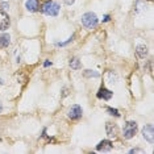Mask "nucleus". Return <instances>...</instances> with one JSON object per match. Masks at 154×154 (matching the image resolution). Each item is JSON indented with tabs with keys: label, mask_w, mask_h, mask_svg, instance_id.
<instances>
[{
	"label": "nucleus",
	"mask_w": 154,
	"mask_h": 154,
	"mask_svg": "<svg viewBox=\"0 0 154 154\" xmlns=\"http://www.w3.org/2000/svg\"><path fill=\"white\" fill-rule=\"evenodd\" d=\"M25 8L29 12H37L40 8V3H38V0H26Z\"/></svg>",
	"instance_id": "nucleus-9"
},
{
	"label": "nucleus",
	"mask_w": 154,
	"mask_h": 154,
	"mask_svg": "<svg viewBox=\"0 0 154 154\" xmlns=\"http://www.w3.org/2000/svg\"><path fill=\"white\" fill-rule=\"evenodd\" d=\"M107 112H109V115H112V116H116V117L120 116L119 111L117 109H113V108H107Z\"/></svg>",
	"instance_id": "nucleus-15"
},
{
	"label": "nucleus",
	"mask_w": 154,
	"mask_h": 154,
	"mask_svg": "<svg viewBox=\"0 0 154 154\" xmlns=\"http://www.w3.org/2000/svg\"><path fill=\"white\" fill-rule=\"evenodd\" d=\"M136 53L140 58H145L146 55H148V48L143 46V45H138L137 48H136Z\"/></svg>",
	"instance_id": "nucleus-12"
},
{
	"label": "nucleus",
	"mask_w": 154,
	"mask_h": 154,
	"mask_svg": "<svg viewBox=\"0 0 154 154\" xmlns=\"http://www.w3.org/2000/svg\"><path fill=\"white\" fill-rule=\"evenodd\" d=\"M50 65H51V62H49V61H46V62H45V63H44L45 67H48V66H50Z\"/></svg>",
	"instance_id": "nucleus-19"
},
{
	"label": "nucleus",
	"mask_w": 154,
	"mask_h": 154,
	"mask_svg": "<svg viewBox=\"0 0 154 154\" xmlns=\"http://www.w3.org/2000/svg\"><path fill=\"white\" fill-rule=\"evenodd\" d=\"M112 95H113L112 91L104 88V87H101L99 90V92H97V97H99V99H103V100H109L112 97Z\"/></svg>",
	"instance_id": "nucleus-10"
},
{
	"label": "nucleus",
	"mask_w": 154,
	"mask_h": 154,
	"mask_svg": "<svg viewBox=\"0 0 154 154\" xmlns=\"http://www.w3.org/2000/svg\"><path fill=\"white\" fill-rule=\"evenodd\" d=\"M137 129H138V125L136 121H128L124 127V138L127 140H131L132 137H134L136 133H137Z\"/></svg>",
	"instance_id": "nucleus-3"
},
{
	"label": "nucleus",
	"mask_w": 154,
	"mask_h": 154,
	"mask_svg": "<svg viewBox=\"0 0 154 154\" xmlns=\"http://www.w3.org/2000/svg\"><path fill=\"white\" fill-rule=\"evenodd\" d=\"M9 25H11V20H9V16L7 15L5 12L0 11V30L8 29Z\"/></svg>",
	"instance_id": "nucleus-7"
},
{
	"label": "nucleus",
	"mask_w": 154,
	"mask_h": 154,
	"mask_svg": "<svg viewBox=\"0 0 154 154\" xmlns=\"http://www.w3.org/2000/svg\"><path fill=\"white\" fill-rule=\"evenodd\" d=\"M41 11L48 16H57L59 13V4H57L55 2H48L42 5Z\"/></svg>",
	"instance_id": "nucleus-2"
},
{
	"label": "nucleus",
	"mask_w": 154,
	"mask_h": 154,
	"mask_svg": "<svg viewBox=\"0 0 154 154\" xmlns=\"http://www.w3.org/2000/svg\"><path fill=\"white\" fill-rule=\"evenodd\" d=\"M82 115H83L82 107L78 106V104H74V106H71V108L69 109L67 116H69V119H71V120H79V119L82 117Z\"/></svg>",
	"instance_id": "nucleus-4"
},
{
	"label": "nucleus",
	"mask_w": 154,
	"mask_h": 154,
	"mask_svg": "<svg viewBox=\"0 0 154 154\" xmlns=\"http://www.w3.org/2000/svg\"><path fill=\"white\" fill-rule=\"evenodd\" d=\"M142 136H143V138H145L149 143H153V141H154V128H153L152 124H148V125H145V127H143Z\"/></svg>",
	"instance_id": "nucleus-5"
},
{
	"label": "nucleus",
	"mask_w": 154,
	"mask_h": 154,
	"mask_svg": "<svg viewBox=\"0 0 154 154\" xmlns=\"http://www.w3.org/2000/svg\"><path fill=\"white\" fill-rule=\"evenodd\" d=\"M141 152H142L141 149H132V150H131V152H129V153H131V154H133V153H141Z\"/></svg>",
	"instance_id": "nucleus-18"
},
{
	"label": "nucleus",
	"mask_w": 154,
	"mask_h": 154,
	"mask_svg": "<svg viewBox=\"0 0 154 154\" xmlns=\"http://www.w3.org/2000/svg\"><path fill=\"white\" fill-rule=\"evenodd\" d=\"M80 21H82V25L85 28H87V29H92V28H95L97 25L99 20H97V16L94 12H87L82 16V20H80Z\"/></svg>",
	"instance_id": "nucleus-1"
},
{
	"label": "nucleus",
	"mask_w": 154,
	"mask_h": 154,
	"mask_svg": "<svg viewBox=\"0 0 154 154\" xmlns=\"http://www.w3.org/2000/svg\"><path fill=\"white\" fill-rule=\"evenodd\" d=\"M63 3L66 5H72L75 3V0H63Z\"/></svg>",
	"instance_id": "nucleus-17"
},
{
	"label": "nucleus",
	"mask_w": 154,
	"mask_h": 154,
	"mask_svg": "<svg viewBox=\"0 0 154 154\" xmlns=\"http://www.w3.org/2000/svg\"><path fill=\"white\" fill-rule=\"evenodd\" d=\"M72 38H74V36H71V37H70L67 41H65V42H59V44H58V46H65V45L70 44V42H71V41H72Z\"/></svg>",
	"instance_id": "nucleus-16"
},
{
	"label": "nucleus",
	"mask_w": 154,
	"mask_h": 154,
	"mask_svg": "<svg viewBox=\"0 0 154 154\" xmlns=\"http://www.w3.org/2000/svg\"><path fill=\"white\" fill-rule=\"evenodd\" d=\"M85 76H95V78H99V72H95V71L91 72V70H86Z\"/></svg>",
	"instance_id": "nucleus-14"
},
{
	"label": "nucleus",
	"mask_w": 154,
	"mask_h": 154,
	"mask_svg": "<svg viewBox=\"0 0 154 154\" xmlns=\"http://www.w3.org/2000/svg\"><path fill=\"white\" fill-rule=\"evenodd\" d=\"M2 108H3V107H2V103H0V112H2Z\"/></svg>",
	"instance_id": "nucleus-21"
},
{
	"label": "nucleus",
	"mask_w": 154,
	"mask_h": 154,
	"mask_svg": "<svg viewBox=\"0 0 154 154\" xmlns=\"http://www.w3.org/2000/svg\"><path fill=\"white\" fill-rule=\"evenodd\" d=\"M106 132H107V136L109 138H113V140L117 138L119 129H117L116 124H113V122H107L106 124Z\"/></svg>",
	"instance_id": "nucleus-6"
},
{
	"label": "nucleus",
	"mask_w": 154,
	"mask_h": 154,
	"mask_svg": "<svg viewBox=\"0 0 154 154\" xmlns=\"http://www.w3.org/2000/svg\"><path fill=\"white\" fill-rule=\"evenodd\" d=\"M112 148H113V145H112V142L108 141V140H103V141H100L96 145L97 152H109Z\"/></svg>",
	"instance_id": "nucleus-8"
},
{
	"label": "nucleus",
	"mask_w": 154,
	"mask_h": 154,
	"mask_svg": "<svg viewBox=\"0 0 154 154\" xmlns=\"http://www.w3.org/2000/svg\"><path fill=\"white\" fill-rule=\"evenodd\" d=\"M106 21H109V16H104V23H106Z\"/></svg>",
	"instance_id": "nucleus-20"
},
{
	"label": "nucleus",
	"mask_w": 154,
	"mask_h": 154,
	"mask_svg": "<svg viewBox=\"0 0 154 154\" xmlns=\"http://www.w3.org/2000/svg\"><path fill=\"white\" fill-rule=\"evenodd\" d=\"M9 44H11V36L9 34H0V48L4 49V48H8Z\"/></svg>",
	"instance_id": "nucleus-11"
},
{
	"label": "nucleus",
	"mask_w": 154,
	"mask_h": 154,
	"mask_svg": "<svg viewBox=\"0 0 154 154\" xmlns=\"http://www.w3.org/2000/svg\"><path fill=\"white\" fill-rule=\"evenodd\" d=\"M70 67H71L72 70H79L80 69V61L78 58L70 59Z\"/></svg>",
	"instance_id": "nucleus-13"
}]
</instances>
